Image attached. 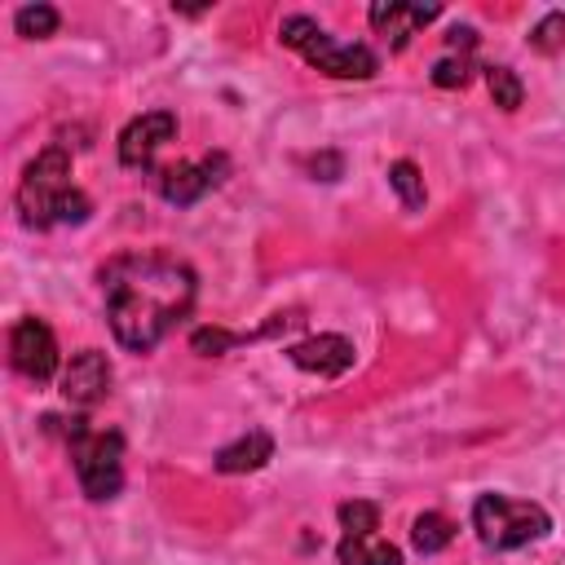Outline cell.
Segmentation results:
<instances>
[{
    "label": "cell",
    "mask_w": 565,
    "mask_h": 565,
    "mask_svg": "<svg viewBox=\"0 0 565 565\" xmlns=\"http://www.w3.org/2000/svg\"><path fill=\"white\" fill-rule=\"evenodd\" d=\"M110 331L124 349H154L194 305V269L168 252H128L102 269Z\"/></svg>",
    "instance_id": "6da1fadb"
},
{
    "label": "cell",
    "mask_w": 565,
    "mask_h": 565,
    "mask_svg": "<svg viewBox=\"0 0 565 565\" xmlns=\"http://www.w3.org/2000/svg\"><path fill=\"white\" fill-rule=\"evenodd\" d=\"M18 212L26 225H79L88 216V199L71 185V154L62 146H49L40 159L26 163L18 181Z\"/></svg>",
    "instance_id": "7a4b0ae2"
},
{
    "label": "cell",
    "mask_w": 565,
    "mask_h": 565,
    "mask_svg": "<svg viewBox=\"0 0 565 565\" xmlns=\"http://www.w3.org/2000/svg\"><path fill=\"white\" fill-rule=\"evenodd\" d=\"M278 35H282V44L296 49L309 66H318V71H327V75H335V79H371V75L380 71V57H375L366 44H340L335 35H327V31H322L313 18H305V13L282 18Z\"/></svg>",
    "instance_id": "3957f363"
},
{
    "label": "cell",
    "mask_w": 565,
    "mask_h": 565,
    "mask_svg": "<svg viewBox=\"0 0 565 565\" xmlns=\"http://www.w3.org/2000/svg\"><path fill=\"white\" fill-rule=\"evenodd\" d=\"M472 530L486 547L494 552H512L525 543H539L552 530V516L530 503V499H512V494H481L472 503Z\"/></svg>",
    "instance_id": "277c9868"
},
{
    "label": "cell",
    "mask_w": 565,
    "mask_h": 565,
    "mask_svg": "<svg viewBox=\"0 0 565 565\" xmlns=\"http://www.w3.org/2000/svg\"><path fill=\"white\" fill-rule=\"evenodd\" d=\"M71 459L79 490L88 499H115L124 486V437L115 428H88L84 419H71Z\"/></svg>",
    "instance_id": "5b68a950"
},
{
    "label": "cell",
    "mask_w": 565,
    "mask_h": 565,
    "mask_svg": "<svg viewBox=\"0 0 565 565\" xmlns=\"http://www.w3.org/2000/svg\"><path fill=\"white\" fill-rule=\"evenodd\" d=\"M9 358H13V371L26 375L31 384L53 380V371H57V340H53L49 322L22 318V322L9 331Z\"/></svg>",
    "instance_id": "8992f818"
},
{
    "label": "cell",
    "mask_w": 565,
    "mask_h": 565,
    "mask_svg": "<svg viewBox=\"0 0 565 565\" xmlns=\"http://www.w3.org/2000/svg\"><path fill=\"white\" fill-rule=\"evenodd\" d=\"M177 137V115L168 110H150L141 119H132L124 132H119V159L124 168H150L154 154Z\"/></svg>",
    "instance_id": "52a82bcc"
},
{
    "label": "cell",
    "mask_w": 565,
    "mask_h": 565,
    "mask_svg": "<svg viewBox=\"0 0 565 565\" xmlns=\"http://www.w3.org/2000/svg\"><path fill=\"white\" fill-rule=\"evenodd\" d=\"M225 181V154H203V159H194V163H177V168H168L163 177H159V194L168 199V203H177V207H185V203H199L207 190H216Z\"/></svg>",
    "instance_id": "ba28073f"
},
{
    "label": "cell",
    "mask_w": 565,
    "mask_h": 565,
    "mask_svg": "<svg viewBox=\"0 0 565 565\" xmlns=\"http://www.w3.org/2000/svg\"><path fill=\"white\" fill-rule=\"evenodd\" d=\"M110 393V362L102 349H79L62 371V397L79 411L97 406Z\"/></svg>",
    "instance_id": "9c48e42d"
},
{
    "label": "cell",
    "mask_w": 565,
    "mask_h": 565,
    "mask_svg": "<svg viewBox=\"0 0 565 565\" xmlns=\"http://www.w3.org/2000/svg\"><path fill=\"white\" fill-rule=\"evenodd\" d=\"M287 358H291L300 371L331 380V375H344V371L353 366V344H349L344 335H309V340L291 344Z\"/></svg>",
    "instance_id": "30bf717a"
},
{
    "label": "cell",
    "mask_w": 565,
    "mask_h": 565,
    "mask_svg": "<svg viewBox=\"0 0 565 565\" xmlns=\"http://www.w3.org/2000/svg\"><path fill=\"white\" fill-rule=\"evenodd\" d=\"M437 18V4H397V0H388V4H375L371 9V26L380 31V35H388V44L393 49H402L424 22H433Z\"/></svg>",
    "instance_id": "8fae6325"
},
{
    "label": "cell",
    "mask_w": 565,
    "mask_h": 565,
    "mask_svg": "<svg viewBox=\"0 0 565 565\" xmlns=\"http://www.w3.org/2000/svg\"><path fill=\"white\" fill-rule=\"evenodd\" d=\"M269 455H274V437L265 428H252L238 441H230V446L216 450V468L221 472H256V468H265Z\"/></svg>",
    "instance_id": "7c38bea8"
},
{
    "label": "cell",
    "mask_w": 565,
    "mask_h": 565,
    "mask_svg": "<svg viewBox=\"0 0 565 565\" xmlns=\"http://www.w3.org/2000/svg\"><path fill=\"white\" fill-rule=\"evenodd\" d=\"M340 565H402V552L393 547V543H384V539H349L344 534V543H340Z\"/></svg>",
    "instance_id": "4fadbf2b"
},
{
    "label": "cell",
    "mask_w": 565,
    "mask_h": 565,
    "mask_svg": "<svg viewBox=\"0 0 565 565\" xmlns=\"http://www.w3.org/2000/svg\"><path fill=\"white\" fill-rule=\"evenodd\" d=\"M450 539H455V525H450L441 512H424V516H415V525H411V543H415L424 556L450 547Z\"/></svg>",
    "instance_id": "5bb4252c"
},
{
    "label": "cell",
    "mask_w": 565,
    "mask_h": 565,
    "mask_svg": "<svg viewBox=\"0 0 565 565\" xmlns=\"http://www.w3.org/2000/svg\"><path fill=\"white\" fill-rule=\"evenodd\" d=\"M57 9L53 4H22L18 13H13V26H18V35H26V40H44V35H53L57 31Z\"/></svg>",
    "instance_id": "9a60e30c"
},
{
    "label": "cell",
    "mask_w": 565,
    "mask_h": 565,
    "mask_svg": "<svg viewBox=\"0 0 565 565\" xmlns=\"http://www.w3.org/2000/svg\"><path fill=\"white\" fill-rule=\"evenodd\" d=\"M340 525L349 539H371L380 530V508L366 503V499H353V503H340Z\"/></svg>",
    "instance_id": "2e32d148"
},
{
    "label": "cell",
    "mask_w": 565,
    "mask_h": 565,
    "mask_svg": "<svg viewBox=\"0 0 565 565\" xmlns=\"http://www.w3.org/2000/svg\"><path fill=\"white\" fill-rule=\"evenodd\" d=\"M388 185L397 190V199H402L406 207H424V177H419V168H415L411 159H397V163L388 168Z\"/></svg>",
    "instance_id": "e0dca14e"
},
{
    "label": "cell",
    "mask_w": 565,
    "mask_h": 565,
    "mask_svg": "<svg viewBox=\"0 0 565 565\" xmlns=\"http://www.w3.org/2000/svg\"><path fill=\"white\" fill-rule=\"evenodd\" d=\"M486 88H490L494 106H503V110H516L521 106V79L508 66H486Z\"/></svg>",
    "instance_id": "ac0fdd59"
},
{
    "label": "cell",
    "mask_w": 565,
    "mask_h": 565,
    "mask_svg": "<svg viewBox=\"0 0 565 565\" xmlns=\"http://www.w3.org/2000/svg\"><path fill=\"white\" fill-rule=\"evenodd\" d=\"M468 71H472V62L459 53V57H441L437 66H433V84H441V88H463L468 84Z\"/></svg>",
    "instance_id": "d6986e66"
},
{
    "label": "cell",
    "mask_w": 565,
    "mask_h": 565,
    "mask_svg": "<svg viewBox=\"0 0 565 565\" xmlns=\"http://www.w3.org/2000/svg\"><path fill=\"white\" fill-rule=\"evenodd\" d=\"M530 44H534V49H543V53L561 49V44H565V13H547V18H543V22L534 26Z\"/></svg>",
    "instance_id": "ffe728a7"
},
{
    "label": "cell",
    "mask_w": 565,
    "mask_h": 565,
    "mask_svg": "<svg viewBox=\"0 0 565 565\" xmlns=\"http://www.w3.org/2000/svg\"><path fill=\"white\" fill-rule=\"evenodd\" d=\"M243 335H234V331H221V327H203V331H194V349L199 353H207V358H216V353H225V349H234Z\"/></svg>",
    "instance_id": "44dd1931"
}]
</instances>
